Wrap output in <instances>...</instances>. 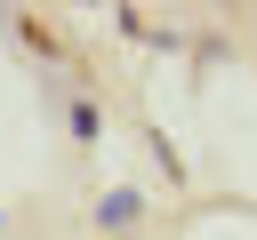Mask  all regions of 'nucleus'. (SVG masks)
I'll list each match as a JSON object with an SVG mask.
<instances>
[{
    "instance_id": "3",
    "label": "nucleus",
    "mask_w": 257,
    "mask_h": 240,
    "mask_svg": "<svg viewBox=\"0 0 257 240\" xmlns=\"http://www.w3.org/2000/svg\"><path fill=\"white\" fill-rule=\"evenodd\" d=\"M0 240H8V216H0Z\"/></svg>"
},
{
    "instance_id": "1",
    "label": "nucleus",
    "mask_w": 257,
    "mask_h": 240,
    "mask_svg": "<svg viewBox=\"0 0 257 240\" xmlns=\"http://www.w3.org/2000/svg\"><path fill=\"white\" fill-rule=\"evenodd\" d=\"M145 224H153V208H145L137 184H112V192L96 200V232H104V240H137Z\"/></svg>"
},
{
    "instance_id": "2",
    "label": "nucleus",
    "mask_w": 257,
    "mask_h": 240,
    "mask_svg": "<svg viewBox=\"0 0 257 240\" xmlns=\"http://www.w3.org/2000/svg\"><path fill=\"white\" fill-rule=\"evenodd\" d=\"M64 128H72V144H96V128H104V120H96V104H88V96H64Z\"/></svg>"
}]
</instances>
